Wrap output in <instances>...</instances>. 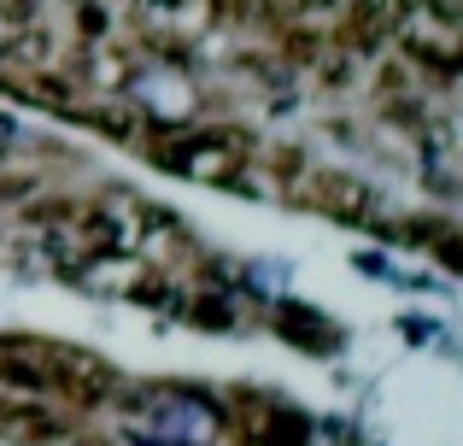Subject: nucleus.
I'll return each instance as SVG.
<instances>
[{"mask_svg": "<svg viewBox=\"0 0 463 446\" xmlns=\"http://www.w3.org/2000/svg\"><path fill=\"white\" fill-rule=\"evenodd\" d=\"M0 423H18V435H35V441H53L59 429H65L53 412H42V405H12V400H0Z\"/></svg>", "mask_w": 463, "mask_h": 446, "instance_id": "f257e3e1", "label": "nucleus"}, {"mask_svg": "<svg viewBox=\"0 0 463 446\" xmlns=\"http://www.w3.org/2000/svg\"><path fill=\"white\" fill-rule=\"evenodd\" d=\"M252 446H306V429L282 417V423H264V435H252Z\"/></svg>", "mask_w": 463, "mask_h": 446, "instance_id": "f03ea898", "label": "nucleus"}, {"mask_svg": "<svg viewBox=\"0 0 463 446\" xmlns=\"http://www.w3.org/2000/svg\"><path fill=\"white\" fill-rule=\"evenodd\" d=\"M77 30L82 35H106V6L100 0H77Z\"/></svg>", "mask_w": 463, "mask_h": 446, "instance_id": "7ed1b4c3", "label": "nucleus"}, {"mask_svg": "<svg viewBox=\"0 0 463 446\" xmlns=\"http://www.w3.org/2000/svg\"><path fill=\"white\" fill-rule=\"evenodd\" d=\"M65 446H112V441H65Z\"/></svg>", "mask_w": 463, "mask_h": 446, "instance_id": "20e7f679", "label": "nucleus"}, {"mask_svg": "<svg viewBox=\"0 0 463 446\" xmlns=\"http://www.w3.org/2000/svg\"><path fill=\"white\" fill-rule=\"evenodd\" d=\"M18 6H30V0H18Z\"/></svg>", "mask_w": 463, "mask_h": 446, "instance_id": "39448f33", "label": "nucleus"}]
</instances>
